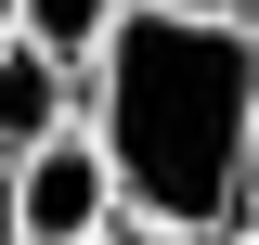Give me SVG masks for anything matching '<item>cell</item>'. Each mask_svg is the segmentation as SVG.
I'll return each instance as SVG.
<instances>
[{
  "mask_svg": "<svg viewBox=\"0 0 259 245\" xmlns=\"http://www.w3.org/2000/svg\"><path fill=\"white\" fill-rule=\"evenodd\" d=\"M52 129H78V65H65L52 39L0 26V168H13V155H39Z\"/></svg>",
  "mask_w": 259,
  "mask_h": 245,
  "instance_id": "3957f363",
  "label": "cell"
},
{
  "mask_svg": "<svg viewBox=\"0 0 259 245\" xmlns=\"http://www.w3.org/2000/svg\"><path fill=\"white\" fill-rule=\"evenodd\" d=\"M0 219H13V245H91L104 219H117V168H104L91 116L52 129L39 155H13V168H0Z\"/></svg>",
  "mask_w": 259,
  "mask_h": 245,
  "instance_id": "7a4b0ae2",
  "label": "cell"
},
{
  "mask_svg": "<svg viewBox=\"0 0 259 245\" xmlns=\"http://www.w3.org/2000/svg\"><path fill=\"white\" fill-rule=\"evenodd\" d=\"M91 245H194V232H168V219H130V207H117V219H104Z\"/></svg>",
  "mask_w": 259,
  "mask_h": 245,
  "instance_id": "5b68a950",
  "label": "cell"
},
{
  "mask_svg": "<svg viewBox=\"0 0 259 245\" xmlns=\"http://www.w3.org/2000/svg\"><path fill=\"white\" fill-rule=\"evenodd\" d=\"M233 245H259V207H246V232H233Z\"/></svg>",
  "mask_w": 259,
  "mask_h": 245,
  "instance_id": "ba28073f",
  "label": "cell"
},
{
  "mask_svg": "<svg viewBox=\"0 0 259 245\" xmlns=\"http://www.w3.org/2000/svg\"><path fill=\"white\" fill-rule=\"evenodd\" d=\"M233 26H246V39H259V0H246V13H233Z\"/></svg>",
  "mask_w": 259,
  "mask_h": 245,
  "instance_id": "52a82bcc",
  "label": "cell"
},
{
  "mask_svg": "<svg viewBox=\"0 0 259 245\" xmlns=\"http://www.w3.org/2000/svg\"><path fill=\"white\" fill-rule=\"evenodd\" d=\"M0 245H13V219H0Z\"/></svg>",
  "mask_w": 259,
  "mask_h": 245,
  "instance_id": "30bf717a",
  "label": "cell"
},
{
  "mask_svg": "<svg viewBox=\"0 0 259 245\" xmlns=\"http://www.w3.org/2000/svg\"><path fill=\"white\" fill-rule=\"evenodd\" d=\"M117 13H130V0H13V26H26V39H52L65 65H91V39L117 26Z\"/></svg>",
  "mask_w": 259,
  "mask_h": 245,
  "instance_id": "277c9868",
  "label": "cell"
},
{
  "mask_svg": "<svg viewBox=\"0 0 259 245\" xmlns=\"http://www.w3.org/2000/svg\"><path fill=\"white\" fill-rule=\"evenodd\" d=\"M168 13H246V0H168Z\"/></svg>",
  "mask_w": 259,
  "mask_h": 245,
  "instance_id": "8992f818",
  "label": "cell"
},
{
  "mask_svg": "<svg viewBox=\"0 0 259 245\" xmlns=\"http://www.w3.org/2000/svg\"><path fill=\"white\" fill-rule=\"evenodd\" d=\"M78 116H91L130 219H168L194 245L246 232V207H259V39L233 13L130 0L78 65Z\"/></svg>",
  "mask_w": 259,
  "mask_h": 245,
  "instance_id": "6da1fadb",
  "label": "cell"
},
{
  "mask_svg": "<svg viewBox=\"0 0 259 245\" xmlns=\"http://www.w3.org/2000/svg\"><path fill=\"white\" fill-rule=\"evenodd\" d=\"M0 26H13V0H0Z\"/></svg>",
  "mask_w": 259,
  "mask_h": 245,
  "instance_id": "9c48e42d",
  "label": "cell"
}]
</instances>
